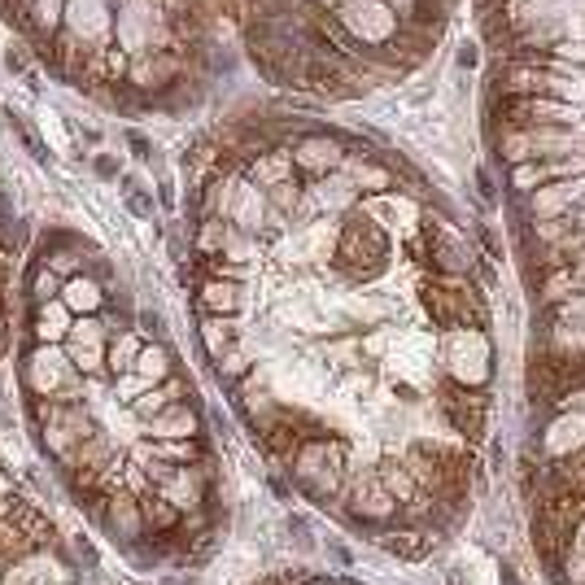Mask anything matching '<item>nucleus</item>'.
Instances as JSON below:
<instances>
[{
  "instance_id": "nucleus-1",
  "label": "nucleus",
  "mask_w": 585,
  "mask_h": 585,
  "mask_svg": "<svg viewBox=\"0 0 585 585\" xmlns=\"http://www.w3.org/2000/svg\"><path fill=\"white\" fill-rule=\"evenodd\" d=\"M26 389L39 393V398H57V402H74L79 389H74V363L61 345H35L26 354Z\"/></svg>"
},
{
  "instance_id": "nucleus-2",
  "label": "nucleus",
  "mask_w": 585,
  "mask_h": 585,
  "mask_svg": "<svg viewBox=\"0 0 585 585\" xmlns=\"http://www.w3.org/2000/svg\"><path fill=\"white\" fill-rule=\"evenodd\" d=\"M167 44V22H162V4L158 0H123L118 13V48L131 57L145 53H162Z\"/></svg>"
},
{
  "instance_id": "nucleus-3",
  "label": "nucleus",
  "mask_w": 585,
  "mask_h": 585,
  "mask_svg": "<svg viewBox=\"0 0 585 585\" xmlns=\"http://www.w3.org/2000/svg\"><path fill=\"white\" fill-rule=\"evenodd\" d=\"M385 254H389V241L376 228V219L371 215H354L345 223V232H341V259H345V267L354 276H371V272L385 267Z\"/></svg>"
},
{
  "instance_id": "nucleus-4",
  "label": "nucleus",
  "mask_w": 585,
  "mask_h": 585,
  "mask_svg": "<svg viewBox=\"0 0 585 585\" xmlns=\"http://www.w3.org/2000/svg\"><path fill=\"white\" fill-rule=\"evenodd\" d=\"M105 349H110V341H105V323H101L96 314H79V319L70 323V336H66V354H70L74 371H88V376L101 371Z\"/></svg>"
},
{
  "instance_id": "nucleus-5",
  "label": "nucleus",
  "mask_w": 585,
  "mask_h": 585,
  "mask_svg": "<svg viewBox=\"0 0 585 585\" xmlns=\"http://www.w3.org/2000/svg\"><path fill=\"white\" fill-rule=\"evenodd\" d=\"M336 472H341V446L336 441H310L297 450V477L314 494H328L336 485Z\"/></svg>"
},
{
  "instance_id": "nucleus-6",
  "label": "nucleus",
  "mask_w": 585,
  "mask_h": 585,
  "mask_svg": "<svg viewBox=\"0 0 585 585\" xmlns=\"http://www.w3.org/2000/svg\"><path fill=\"white\" fill-rule=\"evenodd\" d=\"M70 39L79 44H101L114 26V13H110V0H66V22Z\"/></svg>"
},
{
  "instance_id": "nucleus-7",
  "label": "nucleus",
  "mask_w": 585,
  "mask_h": 585,
  "mask_svg": "<svg viewBox=\"0 0 585 585\" xmlns=\"http://www.w3.org/2000/svg\"><path fill=\"white\" fill-rule=\"evenodd\" d=\"M158 494L175 507V512H193L202 507V472L197 468H175L158 477Z\"/></svg>"
},
{
  "instance_id": "nucleus-8",
  "label": "nucleus",
  "mask_w": 585,
  "mask_h": 585,
  "mask_svg": "<svg viewBox=\"0 0 585 585\" xmlns=\"http://www.w3.org/2000/svg\"><path fill=\"white\" fill-rule=\"evenodd\" d=\"M197 428H202V420H197V411L184 406V402H171L162 415L149 420V433H153L158 441H193Z\"/></svg>"
},
{
  "instance_id": "nucleus-9",
  "label": "nucleus",
  "mask_w": 585,
  "mask_h": 585,
  "mask_svg": "<svg viewBox=\"0 0 585 585\" xmlns=\"http://www.w3.org/2000/svg\"><path fill=\"white\" fill-rule=\"evenodd\" d=\"M292 162H297L301 171H310V175H323V171L332 175V171L341 167V145L328 140V136H306V140L297 145Z\"/></svg>"
},
{
  "instance_id": "nucleus-10",
  "label": "nucleus",
  "mask_w": 585,
  "mask_h": 585,
  "mask_svg": "<svg viewBox=\"0 0 585 585\" xmlns=\"http://www.w3.org/2000/svg\"><path fill=\"white\" fill-rule=\"evenodd\" d=\"M70 323H74V314H70V306L61 297L39 301V310H35V341L39 345H61L70 336Z\"/></svg>"
},
{
  "instance_id": "nucleus-11",
  "label": "nucleus",
  "mask_w": 585,
  "mask_h": 585,
  "mask_svg": "<svg viewBox=\"0 0 585 585\" xmlns=\"http://www.w3.org/2000/svg\"><path fill=\"white\" fill-rule=\"evenodd\" d=\"M441 406H446V415L463 428V433H481V420H485V398L481 393H468V389H446V398H441Z\"/></svg>"
},
{
  "instance_id": "nucleus-12",
  "label": "nucleus",
  "mask_w": 585,
  "mask_h": 585,
  "mask_svg": "<svg viewBox=\"0 0 585 585\" xmlns=\"http://www.w3.org/2000/svg\"><path fill=\"white\" fill-rule=\"evenodd\" d=\"M61 301L70 306V314H96L101 306H105V289L92 280V276H70V280H61Z\"/></svg>"
},
{
  "instance_id": "nucleus-13",
  "label": "nucleus",
  "mask_w": 585,
  "mask_h": 585,
  "mask_svg": "<svg viewBox=\"0 0 585 585\" xmlns=\"http://www.w3.org/2000/svg\"><path fill=\"white\" fill-rule=\"evenodd\" d=\"M110 529L123 538V542H136L140 538V529H145V512H140V503H131L127 494H118V498H110Z\"/></svg>"
},
{
  "instance_id": "nucleus-14",
  "label": "nucleus",
  "mask_w": 585,
  "mask_h": 585,
  "mask_svg": "<svg viewBox=\"0 0 585 585\" xmlns=\"http://www.w3.org/2000/svg\"><path fill=\"white\" fill-rule=\"evenodd\" d=\"M136 376H145L149 385H162V380H171V354H167V345H140V354H136V367H131Z\"/></svg>"
},
{
  "instance_id": "nucleus-15",
  "label": "nucleus",
  "mask_w": 585,
  "mask_h": 585,
  "mask_svg": "<svg viewBox=\"0 0 585 585\" xmlns=\"http://www.w3.org/2000/svg\"><path fill=\"white\" fill-rule=\"evenodd\" d=\"M175 393H180V380H167V385H153L149 393H140V398L131 402V411H136V415H140V420L149 424L153 415H162V411H167V406L175 402Z\"/></svg>"
},
{
  "instance_id": "nucleus-16",
  "label": "nucleus",
  "mask_w": 585,
  "mask_h": 585,
  "mask_svg": "<svg viewBox=\"0 0 585 585\" xmlns=\"http://www.w3.org/2000/svg\"><path fill=\"white\" fill-rule=\"evenodd\" d=\"M202 306H210L215 314H237L241 310V285L237 280H210L202 289Z\"/></svg>"
},
{
  "instance_id": "nucleus-17",
  "label": "nucleus",
  "mask_w": 585,
  "mask_h": 585,
  "mask_svg": "<svg viewBox=\"0 0 585 585\" xmlns=\"http://www.w3.org/2000/svg\"><path fill=\"white\" fill-rule=\"evenodd\" d=\"M254 184L259 188H276V184H285L292 175V162L285 158V153H259V162H254Z\"/></svg>"
},
{
  "instance_id": "nucleus-18",
  "label": "nucleus",
  "mask_w": 585,
  "mask_h": 585,
  "mask_svg": "<svg viewBox=\"0 0 585 585\" xmlns=\"http://www.w3.org/2000/svg\"><path fill=\"white\" fill-rule=\"evenodd\" d=\"M61 22H66V0H31V26L44 39H53L61 31Z\"/></svg>"
},
{
  "instance_id": "nucleus-19",
  "label": "nucleus",
  "mask_w": 585,
  "mask_h": 585,
  "mask_svg": "<svg viewBox=\"0 0 585 585\" xmlns=\"http://www.w3.org/2000/svg\"><path fill=\"white\" fill-rule=\"evenodd\" d=\"M534 210H538V219H560V215H573V202H569V193H564V180H555L551 188H538Z\"/></svg>"
},
{
  "instance_id": "nucleus-20",
  "label": "nucleus",
  "mask_w": 585,
  "mask_h": 585,
  "mask_svg": "<svg viewBox=\"0 0 585 585\" xmlns=\"http://www.w3.org/2000/svg\"><path fill=\"white\" fill-rule=\"evenodd\" d=\"M232 336H237V323L223 319V314H215V319L202 323V341H206V349H210L215 358H223V349L232 345Z\"/></svg>"
},
{
  "instance_id": "nucleus-21",
  "label": "nucleus",
  "mask_w": 585,
  "mask_h": 585,
  "mask_svg": "<svg viewBox=\"0 0 585 585\" xmlns=\"http://www.w3.org/2000/svg\"><path fill=\"white\" fill-rule=\"evenodd\" d=\"M136 354H140V336L136 332H118V341L105 349V363H110V371H131Z\"/></svg>"
},
{
  "instance_id": "nucleus-22",
  "label": "nucleus",
  "mask_w": 585,
  "mask_h": 585,
  "mask_svg": "<svg viewBox=\"0 0 585 585\" xmlns=\"http://www.w3.org/2000/svg\"><path fill=\"white\" fill-rule=\"evenodd\" d=\"M228 237H232V228L223 219H206L202 232H197V250L202 254H223L228 250Z\"/></svg>"
},
{
  "instance_id": "nucleus-23",
  "label": "nucleus",
  "mask_w": 585,
  "mask_h": 585,
  "mask_svg": "<svg viewBox=\"0 0 585 585\" xmlns=\"http://www.w3.org/2000/svg\"><path fill=\"white\" fill-rule=\"evenodd\" d=\"M349 180H354V188H367V193H385L389 188V171L385 167H371V162H354L349 167Z\"/></svg>"
},
{
  "instance_id": "nucleus-24",
  "label": "nucleus",
  "mask_w": 585,
  "mask_h": 585,
  "mask_svg": "<svg viewBox=\"0 0 585 585\" xmlns=\"http://www.w3.org/2000/svg\"><path fill=\"white\" fill-rule=\"evenodd\" d=\"M31 297H35V301H53V297H61V276L48 272V267H39V272L31 276Z\"/></svg>"
},
{
  "instance_id": "nucleus-25",
  "label": "nucleus",
  "mask_w": 585,
  "mask_h": 585,
  "mask_svg": "<svg viewBox=\"0 0 585 585\" xmlns=\"http://www.w3.org/2000/svg\"><path fill=\"white\" fill-rule=\"evenodd\" d=\"M197 450H193V441H162V446H153V459H175V463H188Z\"/></svg>"
},
{
  "instance_id": "nucleus-26",
  "label": "nucleus",
  "mask_w": 585,
  "mask_h": 585,
  "mask_svg": "<svg viewBox=\"0 0 585 585\" xmlns=\"http://www.w3.org/2000/svg\"><path fill=\"white\" fill-rule=\"evenodd\" d=\"M149 389H153V385H149V380H145V376H136V371H131V376H127V380H123V385H118V398H123V402H127V406H131V402H136V398H140V393H149Z\"/></svg>"
},
{
  "instance_id": "nucleus-27",
  "label": "nucleus",
  "mask_w": 585,
  "mask_h": 585,
  "mask_svg": "<svg viewBox=\"0 0 585 585\" xmlns=\"http://www.w3.org/2000/svg\"><path fill=\"white\" fill-rule=\"evenodd\" d=\"M551 57H560V61H573V66H585V39H582V44H573V39L555 44V53H551Z\"/></svg>"
},
{
  "instance_id": "nucleus-28",
  "label": "nucleus",
  "mask_w": 585,
  "mask_h": 585,
  "mask_svg": "<svg viewBox=\"0 0 585 585\" xmlns=\"http://www.w3.org/2000/svg\"><path fill=\"white\" fill-rule=\"evenodd\" d=\"M9 498H13V485H9V477H4V472H0V507H4V503H9Z\"/></svg>"
},
{
  "instance_id": "nucleus-29",
  "label": "nucleus",
  "mask_w": 585,
  "mask_h": 585,
  "mask_svg": "<svg viewBox=\"0 0 585 585\" xmlns=\"http://www.w3.org/2000/svg\"><path fill=\"white\" fill-rule=\"evenodd\" d=\"M564 35H585V22H569L564 18Z\"/></svg>"
},
{
  "instance_id": "nucleus-30",
  "label": "nucleus",
  "mask_w": 585,
  "mask_h": 585,
  "mask_svg": "<svg viewBox=\"0 0 585 585\" xmlns=\"http://www.w3.org/2000/svg\"><path fill=\"white\" fill-rule=\"evenodd\" d=\"M18 4H26V9H31V0H18Z\"/></svg>"
},
{
  "instance_id": "nucleus-31",
  "label": "nucleus",
  "mask_w": 585,
  "mask_h": 585,
  "mask_svg": "<svg viewBox=\"0 0 585 585\" xmlns=\"http://www.w3.org/2000/svg\"><path fill=\"white\" fill-rule=\"evenodd\" d=\"M57 585H70V582H57Z\"/></svg>"
}]
</instances>
